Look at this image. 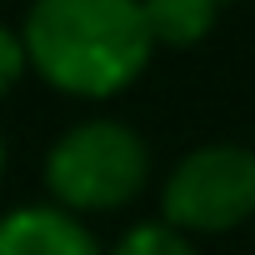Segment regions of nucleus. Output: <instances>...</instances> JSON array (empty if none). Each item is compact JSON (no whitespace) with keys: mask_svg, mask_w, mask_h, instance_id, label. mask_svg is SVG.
<instances>
[{"mask_svg":"<svg viewBox=\"0 0 255 255\" xmlns=\"http://www.w3.org/2000/svg\"><path fill=\"white\" fill-rule=\"evenodd\" d=\"M20 45L25 65L75 100L120 95L155 50L140 0H30Z\"/></svg>","mask_w":255,"mask_h":255,"instance_id":"nucleus-1","label":"nucleus"},{"mask_svg":"<svg viewBox=\"0 0 255 255\" xmlns=\"http://www.w3.org/2000/svg\"><path fill=\"white\" fill-rule=\"evenodd\" d=\"M150 180V145L125 120H80L45 155V190L70 215H100L130 205Z\"/></svg>","mask_w":255,"mask_h":255,"instance_id":"nucleus-2","label":"nucleus"},{"mask_svg":"<svg viewBox=\"0 0 255 255\" xmlns=\"http://www.w3.org/2000/svg\"><path fill=\"white\" fill-rule=\"evenodd\" d=\"M255 215V150L210 140L180 155L160 190V220L180 235H225Z\"/></svg>","mask_w":255,"mask_h":255,"instance_id":"nucleus-3","label":"nucleus"},{"mask_svg":"<svg viewBox=\"0 0 255 255\" xmlns=\"http://www.w3.org/2000/svg\"><path fill=\"white\" fill-rule=\"evenodd\" d=\"M0 255H100L80 215L60 205H20L0 215Z\"/></svg>","mask_w":255,"mask_h":255,"instance_id":"nucleus-4","label":"nucleus"},{"mask_svg":"<svg viewBox=\"0 0 255 255\" xmlns=\"http://www.w3.org/2000/svg\"><path fill=\"white\" fill-rule=\"evenodd\" d=\"M225 0H140L145 25L155 45H195L215 25V10Z\"/></svg>","mask_w":255,"mask_h":255,"instance_id":"nucleus-5","label":"nucleus"},{"mask_svg":"<svg viewBox=\"0 0 255 255\" xmlns=\"http://www.w3.org/2000/svg\"><path fill=\"white\" fill-rule=\"evenodd\" d=\"M110 255H200V250H195L190 235L170 230L165 220H140L110 245Z\"/></svg>","mask_w":255,"mask_h":255,"instance_id":"nucleus-6","label":"nucleus"},{"mask_svg":"<svg viewBox=\"0 0 255 255\" xmlns=\"http://www.w3.org/2000/svg\"><path fill=\"white\" fill-rule=\"evenodd\" d=\"M30 65H25V45H20V30H10L5 20H0V100H5L15 85H20V75H25Z\"/></svg>","mask_w":255,"mask_h":255,"instance_id":"nucleus-7","label":"nucleus"},{"mask_svg":"<svg viewBox=\"0 0 255 255\" xmlns=\"http://www.w3.org/2000/svg\"><path fill=\"white\" fill-rule=\"evenodd\" d=\"M0 170H5V135H0Z\"/></svg>","mask_w":255,"mask_h":255,"instance_id":"nucleus-8","label":"nucleus"}]
</instances>
